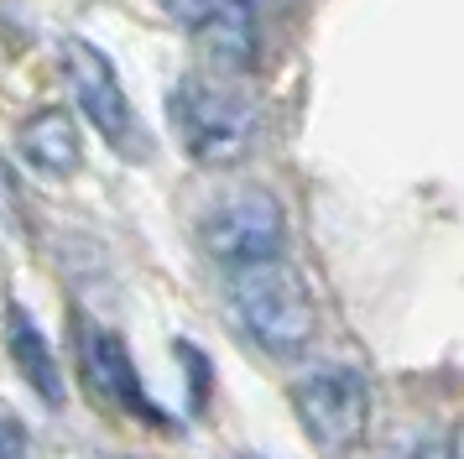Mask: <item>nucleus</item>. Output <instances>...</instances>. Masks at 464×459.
<instances>
[{
	"instance_id": "obj_3",
	"label": "nucleus",
	"mask_w": 464,
	"mask_h": 459,
	"mask_svg": "<svg viewBox=\"0 0 464 459\" xmlns=\"http://www.w3.org/2000/svg\"><path fill=\"white\" fill-rule=\"evenodd\" d=\"M287 396L303 438L324 459L355 454L371 434V381L355 366H308Z\"/></svg>"
},
{
	"instance_id": "obj_9",
	"label": "nucleus",
	"mask_w": 464,
	"mask_h": 459,
	"mask_svg": "<svg viewBox=\"0 0 464 459\" xmlns=\"http://www.w3.org/2000/svg\"><path fill=\"white\" fill-rule=\"evenodd\" d=\"M5 350L16 360L22 381L43 396L47 407H63L68 386H63V371H58V355H53L47 334L37 329V318H32L22 303H5Z\"/></svg>"
},
{
	"instance_id": "obj_10",
	"label": "nucleus",
	"mask_w": 464,
	"mask_h": 459,
	"mask_svg": "<svg viewBox=\"0 0 464 459\" xmlns=\"http://www.w3.org/2000/svg\"><path fill=\"white\" fill-rule=\"evenodd\" d=\"M32 449V434L16 413H0V459H26Z\"/></svg>"
},
{
	"instance_id": "obj_12",
	"label": "nucleus",
	"mask_w": 464,
	"mask_h": 459,
	"mask_svg": "<svg viewBox=\"0 0 464 459\" xmlns=\"http://www.w3.org/2000/svg\"><path fill=\"white\" fill-rule=\"evenodd\" d=\"M449 459H464V423L454 428V438H449Z\"/></svg>"
},
{
	"instance_id": "obj_11",
	"label": "nucleus",
	"mask_w": 464,
	"mask_h": 459,
	"mask_svg": "<svg viewBox=\"0 0 464 459\" xmlns=\"http://www.w3.org/2000/svg\"><path fill=\"white\" fill-rule=\"evenodd\" d=\"M407 459H449V444H418Z\"/></svg>"
},
{
	"instance_id": "obj_8",
	"label": "nucleus",
	"mask_w": 464,
	"mask_h": 459,
	"mask_svg": "<svg viewBox=\"0 0 464 459\" xmlns=\"http://www.w3.org/2000/svg\"><path fill=\"white\" fill-rule=\"evenodd\" d=\"M16 151L32 172L43 178H73L79 162H84V142H79V125L68 110L47 104V110H32L16 131Z\"/></svg>"
},
{
	"instance_id": "obj_13",
	"label": "nucleus",
	"mask_w": 464,
	"mask_h": 459,
	"mask_svg": "<svg viewBox=\"0 0 464 459\" xmlns=\"http://www.w3.org/2000/svg\"><path fill=\"white\" fill-rule=\"evenodd\" d=\"M115 459H136V454H115Z\"/></svg>"
},
{
	"instance_id": "obj_6",
	"label": "nucleus",
	"mask_w": 464,
	"mask_h": 459,
	"mask_svg": "<svg viewBox=\"0 0 464 459\" xmlns=\"http://www.w3.org/2000/svg\"><path fill=\"white\" fill-rule=\"evenodd\" d=\"M73 355H79V371H84L94 396H105L110 407L141 417L151 428L168 423V413L147 396V381H141V371H136V360H130V350H126V339L115 329L94 324L89 313H73Z\"/></svg>"
},
{
	"instance_id": "obj_7",
	"label": "nucleus",
	"mask_w": 464,
	"mask_h": 459,
	"mask_svg": "<svg viewBox=\"0 0 464 459\" xmlns=\"http://www.w3.org/2000/svg\"><path fill=\"white\" fill-rule=\"evenodd\" d=\"M162 11L178 26H188L219 63H251V53H256L251 0H162Z\"/></svg>"
},
{
	"instance_id": "obj_2",
	"label": "nucleus",
	"mask_w": 464,
	"mask_h": 459,
	"mask_svg": "<svg viewBox=\"0 0 464 459\" xmlns=\"http://www.w3.org/2000/svg\"><path fill=\"white\" fill-rule=\"evenodd\" d=\"M172 131L198 167H235L261 136V104L219 79H183L168 100Z\"/></svg>"
},
{
	"instance_id": "obj_4",
	"label": "nucleus",
	"mask_w": 464,
	"mask_h": 459,
	"mask_svg": "<svg viewBox=\"0 0 464 459\" xmlns=\"http://www.w3.org/2000/svg\"><path fill=\"white\" fill-rule=\"evenodd\" d=\"M198 240L225 271L256 267V261H276L287 246V214L272 188H230L219 193L204 220H198Z\"/></svg>"
},
{
	"instance_id": "obj_5",
	"label": "nucleus",
	"mask_w": 464,
	"mask_h": 459,
	"mask_svg": "<svg viewBox=\"0 0 464 459\" xmlns=\"http://www.w3.org/2000/svg\"><path fill=\"white\" fill-rule=\"evenodd\" d=\"M58 58H63V83H68V94H73V104H79V115H84L115 151L141 157V151H147V136H141L136 104H130L126 83L115 73V63H110L89 37H68Z\"/></svg>"
},
{
	"instance_id": "obj_1",
	"label": "nucleus",
	"mask_w": 464,
	"mask_h": 459,
	"mask_svg": "<svg viewBox=\"0 0 464 459\" xmlns=\"http://www.w3.org/2000/svg\"><path fill=\"white\" fill-rule=\"evenodd\" d=\"M230 313L266 355H297L318 334V303L287 256L230 271Z\"/></svg>"
}]
</instances>
